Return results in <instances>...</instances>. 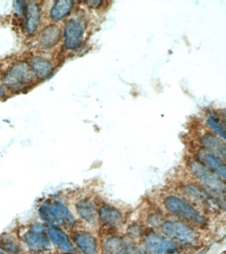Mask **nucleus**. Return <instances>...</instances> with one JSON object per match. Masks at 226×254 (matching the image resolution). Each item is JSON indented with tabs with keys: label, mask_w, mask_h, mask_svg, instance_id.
<instances>
[{
	"label": "nucleus",
	"mask_w": 226,
	"mask_h": 254,
	"mask_svg": "<svg viewBox=\"0 0 226 254\" xmlns=\"http://www.w3.org/2000/svg\"><path fill=\"white\" fill-rule=\"evenodd\" d=\"M41 218L52 225L72 226L74 216L64 204L58 201L46 202L39 208Z\"/></svg>",
	"instance_id": "1"
},
{
	"label": "nucleus",
	"mask_w": 226,
	"mask_h": 254,
	"mask_svg": "<svg viewBox=\"0 0 226 254\" xmlns=\"http://www.w3.org/2000/svg\"><path fill=\"white\" fill-rule=\"evenodd\" d=\"M164 206L168 211L192 222L202 225L206 222L205 217L188 202L175 196H170L164 200Z\"/></svg>",
	"instance_id": "2"
},
{
	"label": "nucleus",
	"mask_w": 226,
	"mask_h": 254,
	"mask_svg": "<svg viewBox=\"0 0 226 254\" xmlns=\"http://www.w3.org/2000/svg\"><path fill=\"white\" fill-rule=\"evenodd\" d=\"M190 170L212 192L217 194H224L225 192V184L221 177L204 166V164L193 161L190 164Z\"/></svg>",
	"instance_id": "3"
},
{
	"label": "nucleus",
	"mask_w": 226,
	"mask_h": 254,
	"mask_svg": "<svg viewBox=\"0 0 226 254\" xmlns=\"http://www.w3.org/2000/svg\"><path fill=\"white\" fill-rule=\"evenodd\" d=\"M33 73L30 66L23 62L14 64L3 77V83L11 89H18L33 79Z\"/></svg>",
	"instance_id": "4"
},
{
	"label": "nucleus",
	"mask_w": 226,
	"mask_h": 254,
	"mask_svg": "<svg viewBox=\"0 0 226 254\" xmlns=\"http://www.w3.org/2000/svg\"><path fill=\"white\" fill-rule=\"evenodd\" d=\"M162 231L168 237L182 244L192 245L197 242V234L187 224L177 220H168L162 224Z\"/></svg>",
	"instance_id": "5"
},
{
	"label": "nucleus",
	"mask_w": 226,
	"mask_h": 254,
	"mask_svg": "<svg viewBox=\"0 0 226 254\" xmlns=\"http://www.w3.org/2000/svg\"><path fill=\"white\" fill-rule=\"evenodd\" d=\"M85 25L78 19H72L65 26V46L68 50L78 49L84 39Z\"/></svg>",
	"instance_id": "6"
},
{
	"label": "nucleus",
	"mask_w": 226,
	"mask_h": 254,
	"mask_svg": "<svg viewBox=\"0 0 226 254\" xmlns=\"http://www.w3.org/2000/svg\"><path fill=\"white\" fill-rule=\"evenodd\" d=\"M23 240L29 249L35 252H45L51 248L48 236L41 225L35 226L23 236Z\"/></svg>",
	"instance_id": "7"
},
{
	"label": "nucleus",
	"mask_w": 226,
	"mask_h": 254,
	"mask_svg": "<svg viewBox=\"0 0 226 254\" xmlns=\"http://www.w3.org/2000/svg\"><path fill=\"white\" fill-rule=\"evenodd\" d=\"M146 245L151 254H179L174 244L158 234H151L147 236Z\"/></svg>",
	"instance_id": "8"
},
{
	"label": "nucleus",
	"mask_w": 226,
	"mask_h": 254,
	"mask_svg": "<svg viewBox=\"0 0 226 254\" xmlns=\"http://www.w3.org/2000/svg\"><path fill=\"white\" fill-rule=\"evenodd\" d=\"M73 240L83 254H98V244L96 238L88 232H76Z\"/></svg>",
	"instance_id": "9"
},
{
	"label": "nucleus",
	"mask_w": 226,
	"mask_h": 254,
	"mask_svg": "<svg viewBox=\"0 0 226 254\" xmlns=\"http://www.w3.org/2000/svg\"><path fill=\"white\" fill-rule=\"evenodd\" d=\"M202 144L204 149L212 154L219 157L222 160L226 159V147L224 141L216 135L207 133L201 138Z\"/></svg>",
	"instance_id": "10"
},
{
	"label": "nucleus",
	"mask_w": 226,
	"mask_h": 254,
	"mask_svg": "<svg viewBox=\"0 0 226 254\" xmlns=\"http://www.w3.org/2000/svg\"><path fill=\"white\" fill-rule=\"evenodd\" d=\"M26 29L29 35L35 33L41 23V9L37 2L30 1L25 5Z\"/></svg>",
	"instance_id": "11"
},
{
	"label": "nucleus",
	"mask_w": 226,
	"mask_h": 254,
	"mask_svg": "<svg viewBox=\"0 0 226 254\" xmlns=\"http://www.w3.org/2000/svg\"><path fill=\"white\" fill-rule=\"evenodd\" d=\"M199 154L202 162L207 166L208 168L221 178L225 179L226 169L224 160L206 150L200 151Z\"/></svg>",
	"instance_id": "12"
},
{
	"label": "nucleus",
	"mask_w": 226,
	"mask_h": 254,
	"mask_svg": "<svg viewBox=\"0 0 226 254\" xmlns=\"http://www.w3.org/2000/svg\"><path fill=\"white\" fill-rule=\"evenodd\" d=\"M48 238L59 250L65 252H71L74 250L69 236L63 230L57 227L49 228Z\"/></svg>",
	"instance_id": "13"
},
{
	"label": "nucleus",
	"mask_w": 226,
	"mask_h": 254,
	"mask_svg": "<svg viewBox=\"0 0 226 254\" xmlns=\"http://www.w3.org/2000/svg\"><path fill=\"white\" fill-rule=\"evenodd\" d=\"M98 216L103 223L112 227H119L123 223L122 214L114 206H103L99 211Z\"/></svg>",
	"instance_id": "14"
},
{
	"label": "nucleus",
	"mask_w": 226,
	"mask_h": 254,
	"mask_svg": "<svg viewBox=\"0 0 226 254\" xmlns=\"http://www.w3.org/2000/svg\"><path fill=\"white\" fill-rule=\"evenodd\" d=\"M76 210L81 216L88 223L95 225L98 222V213L96 206L88 199L79 200L76 204Z\"/></svg>",
	"instance_id": "15"
},
{
	"label": "nucleus",
	"mask_w": 226,
	"mask_h": 254,
	"mask_svg": "<svg viewBox=\"0 0 226 254\" xmlns=\"http://www.w3.org/2000/svg\"><path fill=\"white\" fill-rule=\"evenodd\" d=\"M60 36L61 31L58 26H47L41 31L39 38V43L45 49H51L58 43Z\"/></svg>",
	"instance_id": "16"
},
{
	"label": "nucleus",
	"mask_w": 226,
	"mask_h": 254,
	"mask_svg": "<svg viewBox=\"0 0 226 254\" xmlns=\"http://www.w3.org/2000/svg\"><path fill=\"white\" fill-rule=\"evenodd\" d=\"M30 67L33 74L38 78L45 79L48 78L52 74L53 65L48 60L42 57H35L31 61Z\"/></svg>",
	"instance_id": "17"
},
{
	"label": "nucleus",
	"mask_w": 226,
	"mask_h": 254,
	"mask_svg": "<svg viewBox=\"0 0 226 254\" xmlns=\"http://www.w3.org/2000/svg\"><path fill=\"white\" fill-rule=\"evenodd\" d=\"M103 248L107 254H127L128 242L120 236H110L104 240Z\"/></svg>",
	"instance_id": "18"
},
{
	"label": "nucleus",
	"mask_w": 226,
	"mask_h": 254,
	"mask_svg": "<svg viewBox=\"0 0 226 254\" xmlns=\"http://www.w3.org/2000/svg\"><path fill=\"white\" fill-rule=\"evenodd\" d=\"M74 1L69 0H61L55 2L51 11V17L54 21H60L70 14Z\"/></svg>",
	"instance_id": "19"
},
{
	"label": "nucleus",
	"mask_w": 226,
	"mask_h": 254,
	"mask_svg": "<svg viewBox=\"0 0 226 254\" xmlns=\"http://www.w3.org/2000/svg\"><path fill=\"white\" fill-rule=\"evenodd\" d=\"M0 249L9 254H18L20 252V246L12 235L4 234L0 237Z\"/></svg>",
	"instance_id": "20"
},
{
	"label": "nucleus",
	"mask_w": 226,
	"mask_h": 254,
	"mask_svg": "<svg viewBox=\"0 0 226 254\" xmlns=\"http://www.w3.org/2000/svg\"><path fill=\"white\" fill-rule=\"evenodd\" d=\"M207 125L214 132L224 139L226 138V128L224 122L215 114L210 115L207 119Z\"/></svg>",
	"instance_id": "21"
},
{
	"label": "nucleus",
	"mask_w": 226,
	"mask_h": 254,
	"mask_svg": "<svg viewBox=\"0 0 226 254\" xmlns=\"http://www.w3.org/2000/svg\"><path fill=\"white\" fill-rule=\"evenodd\" d=\"M127 254H148L144 250L131 243H128V252Z\"/></svg>",
	"instance_id": "22"
},
{
	"label": "nucleus",
	"mask_w": 226,
	"mask_h": 254,
	"mask_svg": "<svg viewBox=\"0 0 226 254\" xmlns=\"http://www.w3.org/2000/svg\"><path fill=\"white\" fill-rule=\"evenodd\" d=\"M24 3V1H17L14 2L15 11L18 15H20L24 11L25 9Z\"/></svg>",
	"instance_id": "23"
},
{
	"label": "nucleus",
	"mask_w": 226,
	"mask_h": 254,
	"mask_svg": "<svg viewBox=\"0 0 226 254\" xmlns=\"http://www.w3.org/2000/svg\"><path fill=\"white\" fill-rule=\"evenodd\" d=\"M86 3L89 7L96 8L100 7L103 3L102 1H99V0H90V1H87Z\"/></svg>",
	"instance_id": "24"
},
{
	"label": "nucleus",
	"mask_w": 226,
	"mask_h": 254,
	"mask_svg": "<svg viewBox=\"0 0 226 254\" xmlns=\"http://www.w3.org/2000/svg\"><path fill=\"white\" fill-rule=\"evenodd\" d=\"M5 93L4 89H3V87L0 85V97L4 96Z\"/></svg>",
	"instance_id": "25"
},
{
	"label": "nucleus",
	"mask_w": 226,
	"mask_h": 254,
	"mask_svg": "<svg viewBox=\"0 0 226 254\" xmlns=\"http://www.w3.org/2000/svg\"><path fill=\"white\" fill-rule=\"evenodd\" d=\"M0 254H6L4 253V252L1 251V250H0Z\"/></svg>",
	"instance_id": "26"
},
{
	"label": "nucleus",
	"mask_w": 226,
	"mask_h": 254,
	"mask_svg": "<svg viewBox=\"0 0 226 254\" xmlns=\"http://www.w3.org/2000/svg\"><path fill=\"white\" fill-rule=\"evenodd\" d=\"M71 254V252H67V254Z\"/></svg>",
	"instance_id": "27"
}]
</instances>
